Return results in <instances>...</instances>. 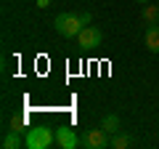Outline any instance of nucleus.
Segmentation results:
<instances>
[{
	"mask_svg": "<svg viewBox=\"0 0 159 149\" xmlns=\"http://www.w3.org/2000/svg\"><path fill=\"white\" fill-rule=\"evenodd\" d=\"M138 3H151V0H138Z\"/></svg>",
	"mask_w": 159,
	"mask_h": 149,
	"instance_id": "nucleus-13",
	"label": "nucleus"
},
{
	"mask_svg": "<svg viewBox=\"0 0 159 149\" xmlns=\"http://www.w3.org/2000/svg\"><path fill=\"white\" fill-rule=\"evenodd\" d=\"M157 3H159V0H157Z\"/></svg>",
	"mask_w": 159,
	"mask_h": 149,
	"instance_id": "nucleus-14",
	"label": "nucleus"
},
{
	"mask_svg": "<svg viewBox=\"0 0 159 149\" xmlns=\"http://www.w3.org/2000/svg\"><path fill=\"white\" fill-rule=\"evenodd\" d=\"M109 144H111L114 149H127L133 141H130V136H127V133H119V131H117V133L111 136V141H109Z\"/></svg>",
	"mask_w": 159,
	"mask_h": 149,
	"instance_id": "nucleus-10",
	"label": "nucleus"
},
{
	"mask_svg": "<svg viewBox=\"0 0 159 149\" xmlns=\"http://www.w3.org/2000/svg\"><path fill=\"white\" fill-rule=\"evenodd\" d=\"M3 149H19V147H27V141H24L21 136H19V131H8L6 136H3Z\"/></svg>",
	"mask_w": 159,
	"mask_h": 149,
	"instance_id": "nucleus-7",
	"label": "nucleus"
},
{
	"mask_svg": "<svg viewBox=\"0 0 159 149\" xmlns=\"http://www.w3.org/2000/svg\"><path fill=\"white\" fill-rule=\"evenodd\" d=\"M27 125V115H13L11 117V131H21Z\"/></svg>",
	"mask_w": 159,
	"mask_h": 149,
	"instance_id": "nucleus-11",
	"label": "nucleus"
},
{
	"mask_svg": "<svg viewBox=\"0 0 159 149\" xmlns=\"http://www.w3.org/2000/svg\"><path fill=\"white\" fill-rule=\"evenodd\" d=\"M80 16L77 13H69V11H64V13H58L56 19H53V27H56V32L58 35H64V37H77L80 35Z\"/></svg>",
	"mask_w": 159,
	"mask_h": 149,
	"instance_id": "nucleus-2",
	"label": "nucleus"
},
{
	"mask_svg": "<svg viewBox=\"0 0 159 149\" xmlns=\"http://www.w3.org/2000/svg\"><path fill=\"white\" fill-rule=\"evenodd\" d=\"M51 6V0H37V8H48Z\"/></svg>",
	"mask_w": 159,
	"mask_h": 149,
	"instance_id": "nucleus-12",
	"label": "nucleus"
},
{
	"mask_svg": "<svg viewBox=\"0 0 159 149\" xmlns=\"http://www.w3.org/2000/svg\"><path fill=\"white\" fill-rule=\"evenodd\" d=\"M141 19H143V24H159V6L157 3H146L143 6V13H141Z\"/></svg>",
	"mask_w": 159,
	"mask_h": 149,
	"instance_id": "nucleus-8",
	"label": "nucleus"
},
{
	"mask_svg": "<svg viewBox=\"0 0 159 149\" xmlns=\"http://www.w3.org/2000/svg\"><path fill=\"white\" fill-rule=\"evenodd\" d=\"M77 40H80V46H82V48H98V46H101V40H103V32L98 27H93V24H88V27L80 29Z\"/></svg>",
	"mask_w": 159,
	"mask_h": 149,
	"instance_id": "nucleus-4",
	"label": "nucleus"
},
{
	"mask_svg": "<svg viewBox=\"0 0 159 149\" xmlns=\"http://www.w3.org/2000/svg\"><path fill=\"white\" fill-rule=\"evenodd\" d=\"M101 128L109 133V136H114V133L119 131V117H117V115H106V117L101 120Z\"/></svg>",
	"mask_w": 159,
	"mask_h": 149,
	"instance_id": "nucleus-9",
	"label": "nucleus"
},
{
	"mask_svg": "<svg viewBox=\"0 0 159 149\" xmlns=\"http://www.w3.org/2000/svg\"><path fill=\"white\" fill-rule=\"evenodd\" d=\"M27 149H48L56 144V131L48 125H37L32 131H27Z\"/></svg>",
	"mask_w": 159,
	"mask_h": 149,
	"instance_id": "nucleus-1",
	"label": "nucleus"
},
{
	"mask_svg": "<svg viewBox=\"0 0 159 149\" xmlns=\"http://www.w3.org/2000/svg\"><path fill=\"white\" fill-rule=\"evenodd\" d=\"M56 147L58 149H77L80 147V136L72 128H56Z\"/></svg>",
	"mask_w": 159,
	"mask_h": 149,
	"instance_id": "nucleus-5",
	"label": "nucleus"
},
{
	"mask_svg": "<svg viewBox=\"0 0 159 149\" xmlns=\"http://www.w3.org/2000/svg\"><path fill=\"white\" fill-rule=\"evenodd\" d=\"M109 141L111 138H109V133L103 128H90V131H85L80 136V147H85V149H103Z\"/></svg>",
	"mask_w": 159,
	"mask_h": 149,
	"instance_id": "nucleus-3",
	"label": "nucleus"
},
{
	"mask_svg": "<svg viewBox=\"0 0 159 149\" xmlns=\"http://www.w3.org/2000/svg\"><path fill=\"white\" fill-rule=\"evenodd\" d=\"M143 46H146L151 53H159V24H148V27H146Z\"/></svg>",
	"mask_w": 159,
	"mask_h": 149,
	"instance_id": "nucleus-6",
	"label": "nucleus"
}]
</instances>
